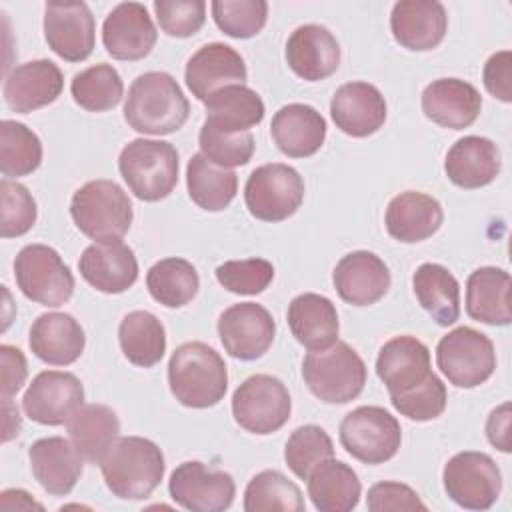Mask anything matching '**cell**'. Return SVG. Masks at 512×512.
Returning a JSON list of instances; mask_svg holds the SVG:
<instances>
[{"label":"cell","instance_id":"obj_1","mask_svg":"<svg viewBox=\"0 0 512 512\" xmlns=\"http://www.w3.org/2000/svg\"><path fill=\"white\" fill-rule=\"evenodd\" d=\"M188 114L190 104L178 82L158 70L140 74L124 102V120L140 134H172L184 126Z\"/></svg>","mask_w":512,"mask_h":512},{"label":"cell","instance_id":"obj_2","mask_svg":"<svg viewBox=\"0 0 512 512\" xmlns=\"http://www.w3.org/2000/svg\"><path fill=\"white\" fill-rule=\"evenodd\" d=\"M172 396L188 408L216 406L228 388V370L222 356L204 342L180 344L168 362Z\"/></svg>","mask_w":512,"mask_h":512},{"label":"cell","instance_id":"obj_3","mask_svg":"<svg viewBox=\"0 0 512 512\" xmlns=\"http://www.w3.org/2000/svg\"><path fill=\"white\" fill-rule=\"evenodd\" d=\"M108 490L122 500L148 498L164 478V454L148 438L120 436L100 462Z\"/></svg>","mask_w":512,"mask_h":512},{"label":"cell","instance_id":"obj_4","mask_svg":"<svg viewBox=\"0 0 512 512\" xmlns=\"http://www.w3.org/2000/svg\"><path fill=\"white\" fill-rule=\"evenodd\" d=\"M366 364L346 342L324 350H310L302 360V378L308 390L326 404H346L358 398L366 384Z\"/></svg>","mask_w":512,"mask_h":512},{"label":"cell","instance_id":"obj_5","mask_svg":"<svg viewBox=\"0 0 512 512\" xmlns=\"http://www.w3.org/2000/svg\"><path fill=\"white\" fill-rule=\"evenodd\" d=\"M70 216L84 236L114 242L130 230L134 212L122 186L112 180H90L74 192Z\"/></svg>","mask_w":512,"mask_h":512},{"label":"cell","instance_id":"obj_6","mask_svg":"<svg viewBox=\"0 0 512 512\" xmlns=\"http://www.w3.org/2000/svg\"><path fill=\"white\" fill-rule=\"evenodd\" d=\"M118 170L138 200L158 202L178 184V150L164 140L136 138L122 148Z\"/></svg>","mask_w":512,"mask_h":512},{"label":"cell","instance_id":"obj_7","mask_svg":"<svg viewBox=\"0 0 512 512\" xmlns=\"http://www.w3.org/2000/svg\"><path fill=\"white\" fill-rule=\"evenodd\" d=\"M20 292L42 306H62L74 294V276L60 254L46 244L24 246L14 260Z\"/></svg>","mask_w":512,"mask_h":512},{"label":"cell","instance_id":"obj_8","mask_svg":"<svg viewBox=\"0 0 512 512\" xmlns=\"http://www.w3.org/2000/svg\"><path fill=\"white\" fill-rule=\"evenodd\" d=\"M436 364L456 388H476L496 370L494 344L486 334L470 326H458L440 338Z\"/></svg>","mask_w":512,"mask_h":512},{"label":"cell","instance_id":"obj_9","mask_svg":"<svg viewBox=\"0 0 512 512\" xmlns=\"http://www.w3.org/2000/svg\"><path fill=\"white\" fill-rule=\"evenodd\" d=\"M400 442V422L382 406H358L340 422V444L364 464L388 462L400 450Z\"/></svg>","mask_w":512,"mask_h":512},{"label":"cell","instance_id":"obj_10","mask_svg":"<svg viewBox=\"0 0 512 512\" xmlns=\"http://www.w3.org/2000/svg\"><path fill=\"white\" fill-rule=\"evenodd\" d=\"M292 400L284 382L270 374L246 378L232 394L234 420L252 434L278 432L290 418Z\"/></svg>","mask_w":512,"mask_h":512},{"label":"cell","instance_id":"obj_11","mask_svg":"<svg viewBox=\"0 0 512 512\" xmlns=\"http://www.w3.org/2000/svg\"><path fill=\"white\" fill-rule=\"evenodd\" d=\"M304 200V180L288 164H262L246 180L244 202L248 212L264 222L290 218Z\"/></svg>","mask_w":512,"mask_h":512},{"label":"cell","instance_id":"obj_12","mask_svg":"<svg viewBox=\"0 0 512 512\" xmlns=\"http://www.w3.org/2000/svg\"><path fill=\"white\" fill-rule=\"evenodd\" d=\"M448 498L466 510H488L500 496L502 474L498 464L484 452H458L442 470Z\"/></svg>","mask_w":512,"mask_h":512},{"label":"cell","instance_id":"obj_13","mask_svg":"<svg viewBox=\"0 0 512 512\" xmlns=\"http://www.w3.org/2000/svg\"><path fill=\"white\" fill-rule=\"evenodd\" d=\"M170 498L192 512H222L236 494L234 478L224 470H212L198 460L176 466L168 482Z\"/></svg>","mask_w":512,"mask_h":512},{"label":"cell","instance_id":"obj_14","mask_svg":"<svg viewBox=\"0 0 512 512\" xmlns=\"http://www.w3.org/2000/svg\"><path fill=\"white\" fill-rule=\"evenodd\" d=\"M84 404V386L72 372L44 370L24 392L22 408L32 422L62 426Z\"/></svg>","mask_w":512,"mask_h":512},{"label":"cell","instance_id":"obj_15","mask_svg":"<svg viewBox=\"0 0 512 512\" xmlns=\"http://www.w3.org/2000/svg\"><path fill=\"white\" fill-rule=\"evenodd\" d=\"M276 322L272 314L256 302H240L226 308L218 318V336L224 350L238 360H256L274 342Z\"/></svg>","mask_w":512,"mask_h":512},{"label":"cell","instance_id":"obj_16","mask_svg":"<svg viewBox=\"0 0 512 512\" xmlns=\"http://www.w3.org/2000/svg\"><path fill=\"white\" fill-rule=\"evenodd\" d=\"M44 38L62 60H86L96 44V24L88 4L48 2L44 6Z\"/></svg>","mask_w":512,"mask_h":512},{"label":"cell","instance_id":"obj_17","mask_svg":"<svg viewBox=\"0 0 512 512\" xmlns=\"http://www.w3.org/2000/svg\"><path fill=\"white\" fill-rule=\"evenodd\" d=\"M156 26L140 2H122L110 10L102 24V42L116 60H142L156 44Z\"/></svg>","mask_w":512,"mask_h":512},{"label":"cell","instance_id":"obj_18","mask_svg":"<svg viewBox=\"0 0 512 512\" xmlns=\"http://www.w3.org/2000/svg\"><path fill=\"white\" fill-rule=\"evenodd\" d=\"M184 78L192 96L206 102L212 94L226 86L244 84L248 70L244 58L232 46L210 42L188 58Z\"/></svg>","mask_w":512,"mask_h":512},{"label":"cell","instance_id":"obj_19","mask_svg":"<svg viewBox=\"0 0 512 512\" xmlns=\"http://www.w3.org/2000/svg\"><path fill=\"white\" fill-rule=\"evenodd\" d=\"M338 296L352 306L376 304L390 288L386 262L368 250H356L340 258L332 272Z\"/></svg>","mask_w":512,"mask_h":512},{"label":"cell","instance_id":"obj_20","mask_svg":"<svg viewBox=\"0 0 512 512\" xmlns=\"http://www.w3.org/2000/svg\"><path fill=\"white\" fill-rule=\"evenodd\" d=\"M386 100L374 84L346 82L330 100V116L344 134L366 138L386 122Z\"/></svg>","mask_w":512,"mask_h":512},{"label":"cell","instance_id":"obj_21","mask_svg":"<svg viewBox=\"0 0 512 512\" xmlns=\"http://www.w3.org/2000/svg\"><path fill=\"white\" fill-rule=\"evenodd\" d=\"M394 40L412 52L436 48L448 30V16L438 0H400L390 14Z\"/></svg>","mask_w":512,"mask_h":512},{"label":"cell","instance_id":"obj_22","mask_svg":"<svg viewBox=\"0 0 512 512\" xmlns=\"http://www.w3.org/2000/svg\"><path fill=\"white\" fill-rule=\"evenodd\" d=\"M64 88L62 70L52 60H30L12 68L4 80V102L18 114L52 104Z\"/></svg>","mask_w":512,"mask_h":512},{"label":"cell","instance_id":"obj_23","mask_svg":"<svg viewBox=\"0 0 512 512\" xmlns=\"http://www.w3.org/2000/svg\"><path fill=\"white\" fill-rule=\"evenodd\" d=\"M78 268L82 278L104 294H122L138 280V260L122 240L90 244L80 256Z\"/></svg>","mask_w":512,"mask_h":512},{"label":"cell","instance_id":"obj_24","mask_svg":"<svg viewBox=\"0 0 512 512\" xmlns=\"http://www.w3.org/2000/svg\"><path fill=\"white\" fill-rule=\"evenodd\" d=\"M284 54L290 70L306 82L324 80L340 66L338 40L320 24L298 26L288 36Z\"/></svg>","mask_w":512,"mask_h":512},{"label":"cell","instance_id":"obj_25","mask_svg":"<svg viewBox=\"0 0 512 512\" xmlns=\"http://www.w3.org/2000/svg\"><path fill=\"white\" fill-rule=\"evenodd\" d=\"M422 112L438 126L462 130L476 122L482 110V96L466 80L438 78L422 92Z\"/></svg>","mask_w":512,"mask_h":512},{"label":"cell","instance_id":"obj_26","mask_svg":"<svg viewBox=\"0 0 512 512\" xmlns=\"http://www.w3.org/2000/svg\"><path fill=\"white\" fill-rule=\"evenodd\" d=\"M376 374L390 396L412 390L430 374V350L416 336H394L378 352Z\"/></svg>","mask_w":512,"mask_h":512},{"label":"cell","instance_id":"obj_27","mask_svg":"<svg viewBox=\"0 0 512 512\" xmlns=\"http://www.w3.org/2000/svg\"><path fill=\"white\" fill-rule=\"evenodd\" d=\"M28 458L34 478L52 496L70 494L82 476L84 458L72 440L62 436H48L32 442Z\"/></svg>","mask_w":512,"mask_h":512},{"label":"cell","instance_id":"obj_28","mask_svg":"<svg viewBox=\"0 0 512 512\" xmlns=\"http://www.w3.org/2000/svg\"><path fill=\"white\" fill-rule=\"evenodd\" d=\"M28 344L38 360L52 366H68L82 356L86 336L74 316L46 312L32 322Z\"/></svg>","mask_w":512,"mask_h":512},{"label":"cell","instance_id":"obj_29","mask_svg":"<svg viewBox=\"0 0 512 512\" xmlns=\"http://www.w3.org/2000/svg\"><path fill=\"white\" fill-rule=\"evenodd\" d=\"M270 132L278 150L290 158L316 154L326 140L324 116L308 104H286L270 122Z\"/></svg>","mask_w":512,"mask_h":512},{"label":"cell","instance_id":"obj_30","mask_svg":"<svg viewBox=\"0 0 512 512\" xmlns=\"http://www.w3.org/2000/svg\"><path fill=\"white\" fill-rule=\"evenodd\" d=\"M444 220L442 204L424 192L406 190L394 196L386 208L388 234L404 244H414L438 232Z\"/></svg>","mask_w":512,"mask_h":512},{"label":"cell","instance_id":"obj_31","mask_svg":"<svg viewBox=\"0 0 512 512\" xmlns=\"http://www.w3.org/2000/svg\"><path fill=\"white\" fill-rule=\"evenodd\" d=\"M500 150L484 136H464L452 144L444 160V172L458 188L488 186L500 172Z\"/></svg>","mask_w":512,"mask_h":512},{"label":"cell","instance_id":"obj_32","mask_svg":"<svg viewBox=\"0 0 512 512\" xmlns=\"http://www.w3.org/2000/svg\"><path fill=\"white\" fill-rule=\"evenodd\" d=\"M288 326L292 336L308 350L330 348L338 340V312L330 298L304 292L288 304Z\"/></svg>","mask_w":512,"mask_h":512},{"label":"cell","instance_id":"obj_33","mask_svg":"<svg viewBox=\"0 0 512 512\" xmlns=\"http://www.w3.org/2000/svg\"><path fill=\"white\" fill-rule=\"evenodd\" d=\"M510 274L504 268L482 266L466 280V314L482 324L506 326L512 320Z\"/></svg>","mask_w":512,"mask_h":512},{"label":"cell","instance_id":"obj_34","mask_svg":"<svg viewBox=\"0 0 512 512\" xmlns=\"http://www.w3.org/2000/svg\"><path fill=\"white\" fill-rule=\"evenodd\" d=\"M308 480V496L320 512H350L358 506L362 484L358 474L342 460L320 462Z\"/></svg>","mask_w":512,"mask_h":512},{"label":"cell","instance_id":"obj_35","mask_svg":"<svg viewBox=\"0 0 512 512\" xmlns=\"http://www.w3.org/2000/svg\"><path fill=\"white\" fill-rule=\"evenodd\" d=\"M418 304L440 326H452L460 316V284L454 274L436 262H424L412 276Z\"/></svg>","mask_w":512,"mask_h":512},{"label":"cell","instance_id":"obj_36","mask_svg":"<svg viewBox=\"0 0 512 512\" xmlns=\"http://www.w3.org/2000/svg\"><path fill=\"white\" fill-rule=\"evenodd\" d=\"M206 124L222 132H250L252 126H258L264 118V102L260 94L246 84H232L206 102Z\"/></svg>","mask_w":512,"mask_h":512},{"label":"cell","instance_id":"obj_37","mask_svg":"<svg viewBox=\"0 0 512 512\" xmlns=\"http://www.w3.org/2000/svg\"><path fill=\"white\" fill-rule=\"evenodd\" d=\"M66 430L82 458L100 464L118 438L120 420L116 412L104 404H82L66 422Z\"/></svg>","mask_w":512,"mask_h":512},{"label":"cell","instance_id":"obj_38","mask_svg":"<svg viewBox=\"0 0 512 512\" xmlns=\"http://www.w3.org/2000/svg\"><path fill=\"white\" fill-rule=\"evenodd\" d=\"M186 186L196 206L208 212H220L236 198L238 176L228 168L216 166L200 152L188 160Z\"/></svg>","mask_w":512,"mask_h":512},{"label":"cell","instance_id":"obj_39","mask_svg":"<svg viewBox=\"0 0 512 512\" xmlns=\"http://www.w3.org/2000/svg\"><path fill=\"white\" fill-rule=\"evenodd\" d=\"M122 354L140 368H152L166 352V330L148 310L128 312L118 326Z\"/></svg>","mask_w":512,"mask_h":512},{"label":"cell","instance_id":"obj_40","mask_svg":"<svg viewBox=\"0 0 512 512\" xmlns=\"http://www.w3.org/2000/svg\"><path fill=\"white\" fill-rule=\"evenodd\" d=\"M146 286L150 296L162 306L182 308L198 294L200 278L192 262L172 256L150 266Z\"/></svg>","mask_w":512,"mask_h":512},{"label":"cell","instance_id":"obj_41","mask_svg":"<svg viewBox=\"0 0 512 512\" xmlns=\"http://www.w3.org/2000/svg\"><path fill=\"white\" fill-rule=\"evenodd\" d=\"M70 94L80 108L88 112H106L120 104L124 82L112 64L100 62L74 74Z\"/></svg>","mask_w":512,"mask_h":512},{"label":"cell","instance_id":"obj_42","mask_svg":"<svg viewBox=\"0 0 512 512\" xmlns=\"http://www.w3.org/2000/svg\"><path fill=\"white\" fill-rule=\"evenodd\" d=\"M42 162V142L34 130L16 120L0 124V170L6 178L32 174Z\"/></svg>","mask_w":512,"mask_h":512},{"label":"cell","instance_id":"obj_43","mask_svg":"<svg viewBox=\"0 0 512 512\" xmlns=\"http://www.w3.org/2000/svg\"><path fill=\"white\" fill-rule=\"evenodd\" d=\"M246 512H268L286 510L302 512L304 498L300 488L278 470H262L248 482L244 490Z\"/></svg>","mask_w":512,"mask_h":512},{"label":"cell","instance_id":"obj_44","mask_svg":"<svg viewBox=\"0 0 512 512\" xmlns=\"http://www.w3.org/2000/svg\"><path fill=\"white\" fill-rule=\"evenodd\" d=\"M334 458V444L328 432L316 424L296 428L284 448V460L288 468L302 480L324 460Z\"/></svg>","mask_w":512,"mask_h":512},{"label":"cell","instance_id":"obj_45","mask_svg":"<svg viewBox=\"0 0 512 512\" xmlns=\"http://www.w3.org/2000/svg\"><path fill=\"white\" fill-rule=\"evenodd\" d=\"M210 10L216 26L232 38L256 36L268 18L264 0H214Z\"/></svg>","mask_w":512,"mask_h":512},{"label":"cell","instance_id":"obj_46","mask_svg":"<svg viewBox=\"0 0 512 512\" xmlns=\"http://www.w3.org/2000/svg\"><path fill=\"white\" fill-rule=\"evenodd\" d=\"M198 144L210 162L228 170L248 164L254 154V136L250 132H222L206 122L200 128Z\"/></svg>","mask_w":512,"mask_h":512},{"label":"cell","instance_id":"obj_47","mask_svg":"<svg viewBox=\"0 0 512 512\" xmlns=\"http://www.w3.org/2000/svg\"><path fill=\"white\" fill-rule=\"evenodd\" d=\"M446 400H448L446 386L434 372L412 390L390 396L394 410L406 416L408 420H416V422H428L438 418L446 410Z\"/></svg>","mask_w":512,"mask_h":512},{"label":"cell","instance_id":"obj_48","mask_svg":"<svg viewBox=\"0 0 512 512\" xmlns=\"http://www.w3.org/2000/svg\"><path fill=\"white\" fill-rule=\"evenodd\" d=\"M0 200H2V218L0 234L2 238H14L26 234L38 216L36 200L28 188L20 182L4 178L0 182Z\"/></svg>","mask_w":512,"mask_h":512},{"label":"cell","instance_id":"obj_49","mask_svg":"<svg viewBox=\"0 0 512 512\" xmlns=\"http://www.w3.org/2000/svg\"><path fill=\"white\" fill-rule=\"evenodd\" d=\"M216 280L228 292L256 296L274 280V266L264 258L228 260L216 268Z\"/></svg>","mask_w":512,"mask_h":512},{"label":"cell","instance_id":"obj_50","mask_svg":"<svg viewBox=\"0 0 512 512\" xmlns=\"http://www.w3.org/2000/svg\"><path fill=\"white\" fill-rule=\"evenodd\" d=\"M154 12L160 28L168 36H194L206 20V4L202 0H156Z\"/></svg>","mask_w":512,"mask_h":512},{"label":"cell","instance_id":"obj_51","mask_svg":"<svg viewBox=\"0 0 512 512\" xmlns=\"http://www.w3.org/2000/svg\"><path fill=\"white\" fill-rule=\"evenodd\" d=\"M366 506L372 512L386 510H428L420 496L402 482H376L370 486L366 496Z\"/></svg>","mask_w":512,"mask_h":512},{"label":"cell","instance_id":"obj_52","mask_svg":"<svg viewBox=\"0 0 512 512\" xmlns=\"http://www.w3.org/2000/svg\"><path fill=\"white\" fill-rule=\"evenodd\" d=\"M482 80L494 98L512 102V52L500 50L492 54L484 64Z\"/></svg>","mask_w":512,"mask_h":512},{"label":"cell","instance_id":"obj_53","mask_svg":"<svg viewBox=\"0 0 512 512\" xmlns=\"http://www.w3.org/2000/svg\"><path fill=\"white\" fill-rule=\"evenodd\" d=\"M0 360H2V400L8 402L26 382L28 364L22 350L10 344L0 346Z\"/></svg>","mask_w":512,"mask_h":512},{"label":"cell","instance_id":"obj_54","mask_svg":"<svg viewBox=\"0 0 512 512\" xmlns=\"http://www.w3.org/2000/svg\"><path fill=\"white\" fill-rule=\"evenodd\" d=\"M486 436L494 448L500 452H510V404L494 408L486 422Z\"/></svg>","mask_w":512,"mask_h":512},{"label":"cell","instance_id":"obj_55","mask_svg":"<svg viewBox=\"0 0 512 512\" xmlns=\"http://www.w3.org/2000/svg\"><path fill=\"white\" fill-rule=\"evenodd\" d=\"M0 508L2 510H30V508H38L42 510V504L36 502L28 492L24 490H16V488H10V490H4L0 494Z\"/></svg>","mask_w":512,"mask_h":512},{"label":"cell","instance_id":"obj_56","mask_svg":"<svg viewBox=\"0 0 512 512\" xmlns=\"http://www.w3.org/2000/svg\"><path fill=\"white\" fill-rule=\"evenodd\" d=\"M4 414H6V420H4V442H8L12 436H18V430H20V414H18V408L12 406V400L4 402Z\"/></svg>","mask_w":512,"mask_h":512}]
</instances>
